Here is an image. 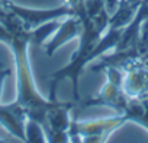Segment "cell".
I'll list each match as a JSON object with an SVG mask.
<instances>
[{"instance_id": "6da1fadb", "label": "cell", "mask_w": 148, "mask_h": 143, "mask_svg": "<svg viewBox=\"0 0 148 143\" xmlns=\"http://www.w3.org/2000/svg\"><path fill=\"white\" fill-rule=\"evenodd\" d=\"M2 22L9 28L12 34V38L8 42V45L13 51L16 63V86H18L16 102L25 110L28 118H34L44 124L47 110L51 105V99H44L39 95L32 78L29 54H28V48L31 45L29 31H26L22 26V24L9 12Z\"/></svg>"}, {"instance_id": "7a4b0ae2", "label": "cell", "mask_w": 148, "mask_h": 143, "mask_svg": "<svg viewBox=\"0 0 148 143\" xmlns=\"http://www.w3.org/2000/svg\"><path fill=\"white\" fill-rule=\"evenodd\" d=\"M83 19V26H82V34H80V44L77 51L74 53L73 58L70 60V63L57 70L52 75V85H51V92H49V98H55V88L57 85L64 81V79H70L73 82V94L74 98L79 99V79H80V73L83 72V67L93 60L92 54L97 45V42L100 41L103 32L108 28L109 24V15L106 12V9L100 10L99 13L93 15V16H84Z\"/></svg>"}, {"instance_id": "3957f363", "label": "cell", "mask_w": 148, "mask_h": 143, "mask_svg": "<svg viewBox=\"0 0 148 143\" xmlns=\"http://www.w3.org/2000/svg\"><path fill=\"white\" fill-rule=\"evenodd\" d=\"M3 6L6 12L12 13L26 31H32L49 21L74 15V9H71L67 5H62L55 9H28L10 2V0H3Z\"/></svg>"}, {"instance_id": "277c9868", "label": "cell", "mask_w": 148, "mask_h": 143, "mask_svg": "<svg viewBox=\"0 0 148 143\" xmlns=\"http://www.w3.org/2000/svg\"><path fill=\"white\" fill-rule=\"evenodd\" d=\"M51 105L47 110L44 127H47V139L48 142H70V114L68 111L73 108L71 102H60L57 98H49Z\"/></svg>"}, {"instance_id": "5b68a950", "label": "cell", "mask_w": 148, "mask_h": 143, "mask_svg": "<svg viewBox=\"0 0 148 143\" xmlns=\"http://www.w3.org/2000/svg\"><path fill=\"white\" fill-rule=\"evenodd\" d=\"M123 117H112V118H100V120H89V121H71L70 126V140H77L82 142H103L108 139V134L119 127L123 121Z\"/></svg>"}, {"instance_id": "8992f818", "label": "cell", "mask_w": 148, "mask_h": 143, "mask_svg": "<svg viewBox=\"0 0 148 143\" xmlns=\"http://www.w3.org/2000/svg\"><path fill=\"white\" fill-rule=\"evenodd\" d=\"M28 115L25 110L15 101L13 104H0V126L9 134L25 142V123Z\"/></svg>"}, {"instance_id": "52a82bcc", "label": "cell", "mask_w": 148, "mask_h": 143, "mask_svg": "<svg viewBox=\"0 0 148 143\" xmlns=\"http://www.w3.org/2000/svg\"><path fill=\"white\" fill-rule=\"evenodd\" d=\"M82 26H83V19L77 15H71L68 16L64 22L60 24V26L57 28V34L54 35V38L47 44V56L52 57L54 53L64 45L65 42H68L70 40L80 37L82 34Z\"/></svg>"}, {"instance_id": "ba28073f", "label": "cell", "mask_w": 148, "mask_h": 143, "mask_svg": "<svg viewBox=\"0 0 148 143\" xmlns=\"http://www.w3.org/2000/svg\"><path fill=\"white\" fill-rule=\"evenodd\" d=\"M122 91L132 98L145 94L148 91V70L138 66L131 67L122 81Z\"/></svg>"}, {"instance_id": "9c48e42d", "label": "cell", "mask_w": 148, "mask_h": 143, "mask_svg": "<svg viewBox=\"0 0 148 143\" xmlns=\"http://www.w3.org/2000/svg\"><path fill=\"white\" fill-rule=\"evenodd\" d=\"M25 142H29V143H45V142H48L44 124L34 120V118H28L26 123H25Z\"/></svg>"}, {"instance_id": "30bf717a", "label": "cell", "mask_w": 148, "mask_h": 143, "mask_svg": "<svg viewBox=\"0 0 148 143\" xmlns=\"http://www.w3.org/2000/svg\"><path fill=\"white\" fill-rule=\"evenodd\" d=\"M10 75V69L5 67L3 64H0V99H2V91H3V85L6 78Z\"/></svg>"}, {"instance_id": "8fae6325", "label": "cell", "mask_w": 148, "mask_h": 143, "mask_svg": "<svg viewBox=\"0 0 148 143\" xmlns=\"http://www.w3.org/2000/svg\"><path fill=\"white\" fill-rule=\"evenodd\" d=\"M6 16H8V12H6V9L3 6V0H0V21L5 19Z\"/></svg>"}]
</instances>
